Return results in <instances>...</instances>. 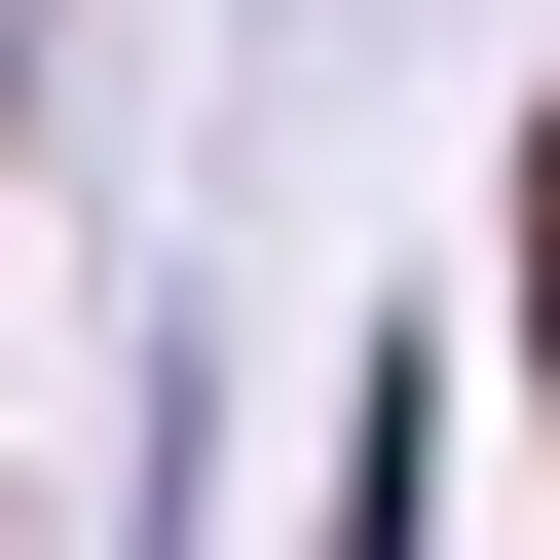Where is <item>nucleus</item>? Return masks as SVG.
<instances>
[{"label":"nucleus","instance_id":"nucleus-1","mask_svg":"<svg viewBox=\"0 0 560 560\" xmlns=\"http://www.w3.org/2000/svg\"><path fill=\"white\" fill-rule=\"evenodd\" d=\"M523 337H560V187H523Z\"/></svg>","mask_w":560,"mask_h":560}]
</instances>
